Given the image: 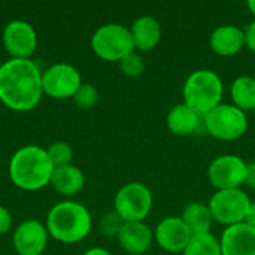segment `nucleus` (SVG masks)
I'll list each match as a JSON object with an SVG mask.
<instances>
[{
	"instance_id": "f257e3e1",
	"label": "nucleus",
	"mask_w": 255,
	"mask_h": 255,
	"mask_svg": "<svg viewBox=\"0 0 255 255\" xmlns=\"http://www.w3.org/2000/svg\"><path fill=\"white\" fill-rule=\"evenodd\" d=\"M43 96L42 72L31 60L10 58L0 66V102L15 112L33 111Z\"/></svg>"
},
{
	"instance_id": "f03ea898",
	"label": "nucleus",
	"mask_w": 255,
	"mask_h": 255,
	"mask_svg": "<svg viewBox=\"0 0 255 255\" xmlns=\"http://www.w3.org/2000/svg\"><path fill=\"white\" fill-rule=\"evenodd\" d=\"M54 166L46 149L36 145L19 148L10 158L9 176L13 185L25 191H37L51 182Z\"/></svg>"
},
{
	"instance_id": "7ed1b4c3",
	"label": "nucleus",
	"mask_w": 255,
	"mask_h": 255,
	"mask_svg": "<svg viewBox=\"0 0 255 255\" xmlns=\"http://www.w3.org/2000/svg\"><path fill=\"white\" fill-rule=\"evenodd\" d=\"M91 214L88 209L72 200L60 202L46 215V230L51 238L61 244H78L91 232Z\"/></svg>"
},
{
	"instance_id": "20e7f679",
	"label": "nucleus",
	"mask_w": 255,
	"mask_h": 255,
	"mask_svg": "<svg viewBox=\"0 0 255 255\" xmlns=\"http://www.w3.org/2000/svg\"><path fill=\"white\" fill-rule=\"evenodd\" d=\"M224 84L220 75L209 69L194 70L184 84V103L200 117L221 105Z\"/></svg>"
},
{
	"instance_id": "39448f33",
	"label": "nucleus",
	"mask_w": 255,
	"mask_h": 255,
	"mask_svg": "<svg viewBox=\"0 0 255 255\" xmlns=\"http://www.w3.org/2000/svg\"><path fill=\"white\" fill-rule=\"evenodd\" d=\"M91 48L99 58L117 63L134 51L130 28L118 22L99 27L91 37Z\"/></svg>"
},
{
	"instance_id": "423d86ee",
	"label": "nucleus",
	"mask_w": 255,
	"mask_h": 255,
	"mask_svg": "<svg viewBox=\"0 0 255 255\" xmlns=\"http://www.w3.org/2000/svg\"><path fill=\"white\" fill-rule=\"evenodd\" d=\"M205 130L218 140H238L248 130L247 112L233 103H221L203 117Z\"/></svg>"
},
{
	"instance_id": "0eeeda50",
	"label": "nucleus",
	"mask_w": 255,
	"mask_h": 255,
	"mask_svg": "<svg viewBox=\"0 0 255 255\" xmlns=\"http://www.w3.org/2000/svg\"><path fill=\"white\" fill-rule=\"evenodd\" d=\"M251 200L242 188L233 190H218L209 200L208 206L215 223L226 227L245 223L248 215Z\"/></svg>"
},
{
	"instance_id": "6e6552de",
	"label": "nucleus",
	"mask_w": 255,
	"mask_h": 255,
	"mask_svg": "<svg viewBox=\"0 0 255 255\" xmlns=\"http://www.w3.org/2000/svg\"><path fill=\"white\" fill-rule=\"evenodd\" d=\"M152 209V193L140 182H128L115 196L114 211L124 223L143 221Z\"/></svg>"
},
{
	"instance_id": "1a4fd4ad",
	"label": "nucleus",
	"mask_w": 255,
	"mask_h": 255,
	"mask_svg": "<svg viewBox=\"0 0 255 255\" xmlns=\"http://www.w3.org/2000/svg\"><path fill=\"white\" fill-rule=\"evenodd\" d=\"M248 163L235 154L217 157L208 167V179L217 190H233L245 185Z\"/></svg>"
},
{
	"instance_id": "9d476101",
	"label": "nucleus",
	"mask_w": 255,
	"mask_h": 255,
	"mask_svg": "<svg viewBox=\"0 0 255 255\" xmlns=\"http://www.w3.org/2000/svg\"><path fill=\"white\" fill-rule=\"evenodd\" d=\"M82 79L76 67L67 63H57L48 67L42 73L43 94L51 99L64 100L73 99L75 93L81 87Z\"/></svg>"
},
{
	"instance_id": "9b49d317",
	"label": "nucleus",
	"mask_w": 255,
	"mask_h": 255,
	"mask_svg": "<svg viewBox=\"0 0 255 255\" xmlns=\"http://www.w3.org/2000/svg\"><path fill=\"white\" fill-rule=\"evenodd\" d=\"M3 46L12 58L30 60L37 48L36 30L27 21L13 19L3 30Z\"/></svg>"
},
{
	"instance_id": "f8f14e48",
	"label": "nucleus",
	"mask_w": 255,
	"mask_h": 255,
	"mask_svg": "<svg viewBox=\"0 0 255 255\" xmlns=\"http://www.w3.org/2000/svg\"><path fill=\"white\" fill-rule=\"evenodd\" d=\"M191 238L193 235L181 217H167L154 230V241L167 253H184Z\"/></svg>"
},
{
	"instance_id": "ddd939ff",
	"label": "nucleus",
	"mask_w": 255,
	"mask_h": 255,
	"mask_svg": "<svg viewBox=\"0 0 255 255\" xmlns=\"http://www.w3.org/2000/svg\"><path fill=\"white\" fill-rule=\"evenodd\" d=\"M48 236L46 226L27 220L15 229L12 244L18 255H42L48 245Z\"/></svg>"
},
{
	"instance_id": "4468645a",
	"label": "nucleus",
	"mask_w": 255,
	"mask_h": 255,
	"mask_svg": "<svg viewBox=\"0 0 255 255\" xmlns=\"http://www.w3.org/2000/svg\"><path fill=\"white\" fill-rule=\"evenodd\" d=\"M220 245L223 255H255V230L245 223L226 227Z\"/></svg>"
},
{
	"instance_id": "2eb2a0df",
	"label": "nucleus",
	"mask_w": 255,
	"mask_h": 255,
	"mask_svg": "<svg viewBox=\"0 0 255 255\" xmlns=\"http://www.w3.org/2000/svg\"><path fill=\"white\" fill-rule=\"evenodd\" d=\"M211 49L221 57H233L239 54L245 45V31L244 28L232 24L217 27L209 37Z\"/></svg>"
},
{
	"instance_id": "dca6fc26",
	"label": "nucleus",
	"mask_w": 255,
	"mask_h": 255,
	"mask_svg": "<svg viewBox=\"0 0 255 255\" xmlns=\"http://www.w3.org/2000/svg\"><path fill=\"white\" fill-rule=\"evenodd\" d=\"M120 247L131 255H142L148 253L152 245L154 235L149 227L143 223H124L118 236Z\"/></svg>"
},
{
	"instance_id": "f3484780",
	"label": "nucleus",
	"mask_w": 255,
	"mask_h": 255,
	"mask_svg": "<svg viewBox=\"0 0 255 255\" xmlns=\"http://www.w3.org/2000/svg\"><path fill=\"white\" fill-rule=\"evenodd\" d=\"M166 126L167 130L175 136H193L200 131L203 126V117L196 114L182 102L169 111L166 117Z\"/></svg>"
},
{
	"instance_id": "a211bd4d",
	"label": "nucleus",
	"mask_w": 255,
	"mask_h": 255,
	"mask_svg": "<svg viewBox=\"0 0 255 255\" xmlns=\"http://www.w3.org/2000/svg\"><path fill=\"white\" fill-rule=\"evenodd\" d=\"M134 51H151L161 39V25L157 18L143 15L133 21L130 27Z\"/></svg>"
},
{
	"instance_id": "6ab92c4d",
	"label": "nucleus",
	"mask_w": 255,
	"mask_h": 255,
	"mask_svg": "<svg viewBox=\"0 0 255 255\" xmlns=\"http://www.w3.org/2000/svg\"><path fill=\"white\" fill-rule=\"evenodd\" d=\"M55 191L63 196H75L82 191L85 185V176L82 170L73 164H67L63 167H55L49 182Z\"/></svg>"
},
{
	"instance_id": "aec40b11",
	"label": "nucleus",
	"mask_w": 255,
	"mask_h": 255,
	"mask_svg": "<svg viewBox=\"0 0 255 255\" xmlns=\"http://www.w3.org/2000/svg\"><path fill=\"white\" fill-rule=\"evenodd\" d=\"M181 218L187 224V227L190 229L193 236L211 233V229L214 224V217L206 203H202V202L188 203L184 208Z\"/></svg>"
},
{
	"instance_id": "412c9836",
	"label": "nucleus",
	"mask_w": 255,
	"mask_h": 255,
	"mask_svg": "<svg viewBox=\"0 0 255 255\" xmlns=\"http://www.w3.org/2000/svg\"><path fill=\"white\" fill-rule=\"evenodd\" d=\"M230 94L233 105L241 111H255V78L248 75L238 76L232 84Z\"/></svg>"
},
{
	"instance_id": "4be33fe9",
	"label": "nucleus",
	"mask_w": 255,
	"mask_h": 255,
	"mask_svg": "<svg viewBox=\"0 0 255 255\" xmlns=\"http://www.w3.org/2000/svg\"><path fill=\"white\" fill-rule=\"evenodd\" d=\"M184 255H223L220 239H217L212 233L196 235L184 250Z\"/></svg>"
},
{
	"instance_id": "5701e85b",
	"label": "nucleus",
	"mask_w": 255,
	"mask_h": 255,
	"mask_svg": "<svg viewBox=\"0 0 255 255\" xmlns=\"http://www.w3.org/2000/svg\"><path fill=\"white\" fill-rule=\"evenodd\" d=\"M48 158L51 161V164L55 167H63L67 164H72V158H73V149L67 142H54L52 145H49V148L46 149Z\"/></svg>"
},
{
	"instance_id": "b1692460",
	"label": "nucleus",
	"mask_w": 255,
	"mask_h": 255,
	"mask_svg": "<svg viewBox=\"0 0 255 255\" xmlns=\"http://www.w3.org/2000/svg\"><path fill=\"white\" fill-rule=\"evenodd\" d=\"M99 99H100V96H99L97 88L94 85L85 84V82L81 84V87L78 88V91L73 96L76 106L81 109H93L99 103Z\"/></svg>"
},
{
	"instance_id": "393cba45",
	"label": "nucleus",
	"mask_w": 255,
	"mask_h": 255,
	"mask_svg": "<svg viewBox=\"0 0 255 255\" xmlns=\"http://www.w3.org/2000/svg\"><path fill=\"white\" fill-rule=\"evenodd\" d=\"M120 70L124 76L127 78H137L145 72V61L142 55L136 51L124 57L120 63Z\"/></svg>"
},
{
	"instance_id": "a878e982",
	"label": "nucleus",
	"mask_w": 255,
	"mask_h": 255,
	"mask_svg": "<svg viewBox=\"0 0 255 255\" xmlns=\"http://www.w3.org/2000/svg\"><path fill=\"white\" fill-rule=\"evenodd\" d=\"M123 226H124V221L121 220V217L115 211H112V212H108L102 217L99 229H100L102 235L111 238V236H118Z\"/></svg>"
},
{
	"instance_id": "bb28decb",
	"label": "nucleus",
	"mask_w": 255,
	"mask_h": 255,
	"mask_svg": "<svg viewBox=\"0 0 255 255\" xmlns=\"http://www.w3.org/2000/svg\"><path fill=\"white\" fill-rule=\"evenodd\" d=\"M10 226H12V217H10V212L0 205V236L6 235L9 230H10Z\"/></svg>"
},
{
	"instance_id": "cd10ccee",
	"label": "nucleus",
	"mask_w": 255,
	"mask_h": 255,
	"mask_svg": "<svg viewBox=\"0 0 255 255\" xmlns=\"http://www.w3.org/2000/svg\"><path fill=\"white\" fill-rule=\"evenodd\" d=\"M244 31H245V45H247V48H248L250 51L255 52V19L254 21H251V22L244 28Z\"/></svg>"
},
{
	"instance_id": "c85d7f7f",
	"label": "nucleus",
	"mask_w": 255,
	"mask_h": 255,
	"mask_svg": "<svg viewBox=\"0 0 255 255\" xmlns=\"http://www.w3.org/2000/svg\"><path fill=\"white\" fill-rule=\"evenodd\" d=\"M245 185L255 191V163L248 164V172H247V181Z\"/></svg>"
},
{
	"instance_id": "c756f323",
	"label": "nucleus",
	"mask_w": 255,
	"mask_h": 255,
	"mask_svg": "<svg viewBox=\"0 0 255 255\" xmlns=\"http://www.w3.org/2000/svg\"><path fill=\"white\" fill-rule=\"evenodd\" d=\"M245 224L250 226L251 229H254L255 230V202H253L251 206H250L248 215H247V218H245Z\"/></svg>"
},
{
	"instance_id": "7c9ffc66",
	"label": "nucleus",
	"mask_w": 255,
	"mask_h": 255,
	"mask_svg": "<svg viewBox=\"0 0 255 255\" xmlns=\"http://www.w3.org/2000/svg\"><path fill=\"white\" fill-rule=\"evenodd\" d=\"M82 255H112L109 251H106L105 248H91L88 251H85Z\"/></svg>"
},
{
	"instance_id": "2f4dec72",
	"label": "nucleus",
	"mask_w": 255,
	"mask_h": 255,
	"mask_svg": "<svg viewBox=\"0 0 255 255\" xmlns=\"http://www.w3.org/2000/svg\"><path fill=\"white\" fill-rule=\"evenodd\" d=\"M247 6H248V9L251 10V13L255 16V0H250V1L247 3Z\"/></svg>"
}]
</instances>
